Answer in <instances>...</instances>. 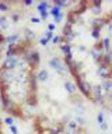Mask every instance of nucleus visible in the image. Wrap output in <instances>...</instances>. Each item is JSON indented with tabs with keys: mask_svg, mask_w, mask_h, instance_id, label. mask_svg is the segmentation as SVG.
<instances>
[{
	"mask_svg": "<svg viewBox=\"0 0 112 134\" xmlns=\"http://www.w3.org/2000/svg\"><path fill=\"white\" fill-rule=\"evenodd\" d=\"M41 56L32 39H21L0 64V103L20 120H34L39 105Z\"/></svg>",
	"mask_w": 112,
	"mask_h": 134,
	"instance_id": "f257e3e1",
	"label": "nucleus"
},
{
	"mask_svg": "<svg viewBox=\"0 0 112 134\" xmlns=\"http://www.w3.org/2000/svg\"><path fill=\"white\" fill-rule=\"evenodd\" d=\"M4 46H6V36L0 32V56H2L3 50H4Z\"/></svg>",
	"mask_w": 112,
	"mask_h": 134,
	"instance_id": "f03ea898",
	"label": "nucleus"
}]
</instances>
